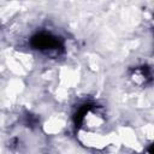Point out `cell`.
I'll return each mask as SVG.
<instances>
[{"mask_svg": "<svg viewBox=\"0 0 154 154\" xmlns=\"http://www.w3.org/2000/svg\"><path fill=\"white\" fill-rule=\"evenodd\" d=\"M105 126V114L95 105H85L76 114L78 137L88 147L100 149L107 146V137L103 134Z\"/></svg>", "mask_w": 154, "mask_h": 154, "instance_id": "cell-1", "label": "cell"}, {"mask_svg": "<svg viewBox=\"0 0 154 154\" xmlns=\"http://www.w3.org/2000/svg\"><path fill=\"white\" fill-rule=\"evenodd\" d=\"M30 46L42 53H59L64 49L63 40L48 31L36 32L30 40Z\"/></svg>", "mask_w": 154, "mask_h": 154, "instance_id": "cell-2", "label": "cell"}, {"mask_svg": "<svg viewBox=\"0 0 154 154\" xmlns=\"http://www.w3.org/2000/svg\"><path fill=\"white\" fill-rule=\"evenodd\" d=\"M130 78L137 84H147L152 81V71L148 66L135 67L130 73Z\"/></svg>", "mask_w": 154, "mask_h": 154, "instance_id": "cell-3", "label": "cell"}]
</instances>
